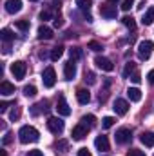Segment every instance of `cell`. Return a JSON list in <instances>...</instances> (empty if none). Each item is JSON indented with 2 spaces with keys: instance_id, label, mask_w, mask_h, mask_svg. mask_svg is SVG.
I'll use <instances>...</instances> for the list:
<instances>
[{
  "instance_id": "d590c367",
  "label": "cell",
  "mask_w": 154,
  "mask_h": 156,
  "mask_svg": "<svg viewBox=\"0 0 154 156\" xmlns=\"http://www.w3.org/2000/svg\"><path fill=\"white\" fill-rule=\"evenodd\" d=\"M127 156H145V153H142V151H138V149H131Z\"/></svg>"
},
{
  "instance_id": "ab89813d",
  "label": "cell",
  "mask_w": 154,
  "mask_h": 156,
  "mask_svg": "<svg viewBox=\"0 0 154 156\" xmlns=\"http://www.w3.org/2000/svg\"><path fill=\"white\" fill-rule=\"evenodd\" d=\"M9 107V102H0V113H5Z\"/></svg>"
},
{
  "instance_id": "b9f144b4",
  "label": "cell",
  "mask_w": 154,
  "mask_h": 156,
  "mask_svg": "<svg viewBox=\"0 0 154 156\" xmlns=\"http://www.w3.org/2000/svg\"><path fill=\"white\" fill-rule=\"evenodd\" d=\"M9 142H11V134H5V136H4V145H7Z\"/></svg>"
},
{
  "instance_id": "836d02e7",
  "label": "cell",
  "mask_w": 154,
  "mask_h": 156,
  "mask_svg": "<svg viewBox=\"0 0 154 156\" xmlns=\"http://www.w3.org/2000/svg\"><path fill=\"white\" fill-rule=\"evenodd\" d=\"M85 82H89V83H94V82H96L94 73H91V71H85Z\"/></svg>"
},
{
  "instance_id": "f6af8a7d",
  "label": "cell",
  "mask_w": 154,
  "mask_h": 156,
  "mask_svg": "<svg viewBox=\"0 0 154 156\" xmlns=\"http://www.w3.org/2000/svg\"><path fill=\"white\" fill-rule=\"evenodd\" d=\"M31 2H38V0H31Z\"/></svg>"
},
{
  "instance_id": "ffe728a7",
  "label": "cell",
  "mask_w": 154,
  "mask_h": 156,
  "mask_svg": "<svg viewBox=\"0 0 154 156\" xmlns=\"http://www.w3.org/2000/svg\"><path fill=\"white\" fill-rule=\"evenodd\" d=\"M80 123H82V125H85L87 129H93V127L96 125V118L93 116V115H85V116H82Z\"/></svg>"
},
{
  "instance_id": "d6a6232c",
  "label": "cell",
  "mask_w": 154,
  "mask_h": 156,
  "mask_svg": "<svg viewBox=\"0 0 154 156\" xmlns=\"http://www.w3.org/2000/svg\"><path fill=\"white\" fill-rule=\"evenodd\" d=\"M9 118H11L13 122H15V120H18V118H20V107H15V109L11 111V115H9Z\"/></svg>"
},
{
  "instance_id": "3957f363",
  "label": "cell",
  "mask_w": 154,
  "mask_h": 156,
  "mask_svg": "<svg viewBox=\"0 0 154 156\" xmlns=\"http://www.w3.org/2000/svg\"><path fill=\"white\" fill-rule=\"evenodd\" d=\"M47 129L53 134H62L64 133V122L56 116H49L47 118Z\"/></svg>"
},
{
  "instance_id": "e575fe53",
  "label": "cell",
  "mask_w": 154,
  "mask_h": 156,
  "mask_svg": "<svg viewBox=\"0 0 154 156\" xmlns=\"http://www.w3.org/2000/svg\"><path fill=\"white\" fill-rule=\"evenodd\" d=\"M38 16H40V20H44V22H45V20H51V16H53V15H51V11H42Z\"/></svg>"
},
{
  "instance_id": "ee69618b",
  "label": "cell",
  "mask_w": 154,
  "mask_h": 156,
  "mask_svg": "<svg viewBox=\"0 0 154 156\" xmlns=\"http://www.w3.org/2000/svg\"><path fill=\"white\" fill-rule=\"evenodd\" d=\"M109 2H118V0H109Z\"/></svg>"
},
{
  "instance_id": "5bb4252c",
  "label": "cell",
  "mask_w": 154,
  "mask_h": 156,
  "mask_svg": "<svg viewBox=\"0 0 154 156\" xmlns=\"http://www.w3.org/2000/svg\"><path fill=\"white\" fill-rule=\"evenodd\" d=\"M76 100H78V104H82V105L89 104V100H91V93H89L87 89H78L76 91Z\"/></svg>"
},
{
  "instance_id": "f546056e",
  "label": "cell",
  "mask_w": 154,
  "mask_h": 156,
  "mask_svg": "<svg viewBox=\"0 0 154 156\" xmlns=\"http://www.w3.org/2000/svg\"><path fill=\"white\" fill-rule=\"evenodd\" d=\"M24 94L26 96H35L37 94V87L35 85H26L24 87Z\"/></svg>"
},
{
  "instance_id": "7a4b0ae2",
  "label": "cell",
  "mask_w": 154,
  "mask_h": 156,
  "mask_svg": "<svg viewBox=\"0 0 154 156\" xmlns=\"http://www.w3.org/2000/svg\"><path fill=\"white\" fill-rule=\"evenodd\" d=\"M152 49H154V44L151 40H142L140 45H138V56H140V60H149L151 55H152Z\"/></svg>"
},
{
  "instance_id": "83f0119b",
  "label": "cell",
  "mask_w": 154,
  "mask_h": 156,
  "mask_svg": "<svg viewBox=\"0 0 154 156\" xmlns=\"http://www.w3.org/2000/svg\"><path fill=\"white\" fill-rule=\"evenodd\" d=\"M16 29H20V31H27L29 29V22L27 20H16Z\"/></svg>"
},
{
  "instance_id": "1f68e13d",
  "label": "cell",
  "mask_w": 154,
  "mask_h": 156,
  "mask_svg": "<svg viewBox=\"0 0 154 156\" xmlns=\"http://www.w3.org/2000/svg\"><path fill=\"white\" fill-rule=\"evenodd\" d=\"M134 2H136V0H123V4H121V9H123V11H129V9L134 5Z\"/></svg>"
},
{
  "instance_id": "603a6c76",
  "label": "cell",
  "mask_w": 154,
  "mask_h": 156,
  "mask_svg": "<svg viewBox=\"0 0 154 156\" xmlns=\"http://www.w3.org/2000/svg\"><path fill=\"white\" fill-rule=\"evenodd\" d=\"M143 26H151L154 22V7H149L147 9V13H145V16H143Z\"/></svg>"
},
{
  "instance_id": "ba28073f",
  "label": "cell",
  "mask_w": 154,
  "mask_h": 156,
  "mask_svg": "<svg viewBox=\"0 0 154 156\" xmlns=\"http://www.w3.org/2000/svg\"><path fill=\"white\" fill-rule=\"evenodd\" d=\"M113 109H114V113L118 116H123V115H127V111H129V104H127V100H123V98H116Z\"/></svg>"
},
{
  "instance_id": "7c38bea8",
  "label": "cell",
  "mask_w": 154,
  "mask_h": 156,
  "mask_svg": "<svg viewBox=\"0 0 154 156\" xmlns=\"http://www.w3.org/2000/svg\"><path fill=\"white\" fill-rule=\"evenodd\" d=\"M22 9V0H5V11L15 15Z\"/></svg>"
},
{
  "instance_id": "74e56055",
  "label": "cell",
  "mask_w": 154,
  "mask_h": 156,
  "mask_svg": "<svg viewBox=\"0 0 154 156\" xmlns=\"http://www.w3.org/2000/svg\"><path fill=\"white\" fill-rule=\"evenodd\" d=\"M131 80H132L134 83H140V80H142V78H140V73H138V71H134V73H132V76H131Z\"/></svg>"
},
{
  "instance_id": "6da1fadb",
  "label": "cell",
  "mask_w": 154,
  "mask_h": 156,
  "mask_svg": "<svg viewBox=\"0 0 154 156\" xmlns=\"http://www.w3.org/2000/svg\"><path fill=\"white\" fill-rule=\"evenodd\" d=\"M18 138H20L22 144H35V142H38L40 134H38V131H37L35 127L24 125V127L18 131Z\"/></svg>"
},
{
  "instance_id": "cb8c5ba5",
  "label": "cell",
  "mask_w": 154,
  "mask_h": 156,
  "mask_svg": "<svg viewBox=\"0 0 154 156\" xmlns=\"http://www.w3.org/2000/svg\"><path fill=\"white\" fill-rule=\"evenodd\" d=\"M0 38L4 40V42H11V40L15 38V35H13V31H11V29L4 27V29L0 31Z\"/></svg>"
},
{
  "instance_id": "8992f818",
  "label": "cell",
  "mask_w": 154,
  "mask_h": 156,
  "mask_svg": "<svg viewBox=\"0 0 154 156\" xmlns=\"http://www.w3.org/2000/svg\"><path fill=\"white\" fill-rule=\"evenodd\" d=\"M26 71H27V66L24 64V62H15V64H11V73L15 75L16 80H22V78L26 76Z\"/></svg>"
},
{
  "instance_id": "ac0fdd59",
  "label": "cell",
  "mask_w": 154,
  "mask_h": 156,
  "mask_svg": "<svg viewBox=\"0 0 154 156\" xmlns=\"http://www.w3.org/2000/svg\"><path fill=\"white\" fill-rule=\"evenodd\" d=\"M94 145H96L98 151H109V140H107V136H98L94 140Z\"/></svg>"
},
{
  "instance_id": "7bdbcfd3",
  "label": "cell",
  "mask_w": 154,
  "mask_h": 156,
  "mask_svg": "<svg viewBox=\"0 0 154 156\" xmlns=\"http://www.w3.org/2000/svg\"><path fill=\"white\" fill-rule=\"evenodd\" d=\"M54 26L60 27V26H62V18H56V20H54Z\"/></svg>"
},
{
  "instance_id": "8fae6325",
  "label": "cell",
  "mask_w": 154,
  "mask_h": 156,
  "mask_svg": "<svg viewBox=\"0 0 154 156\" xmlns=\"http://www.w3.org/2000/svg\"><path fill=\"white\" fill-rule=\"evenodd\" d=\"M100 15L105 18H116V7L111 4H102L100 5Z\"/></svg>"
},
{
  "instance_id": "f35d334b",
  "label": "cell",
  "mask_w": 154,
  "mask_h": 156,
  "mask_svg": "<svg viewBox=\"0 0 154 156\" xmlns=\"http://www.w3.org/2000/svg\"><path fill=\"white\" fill-rule=\"evenodd\" d=\"M78 156H91V153H89V149L82 147V149H78Z\"/></svg>"
},
{
  "instance_id": "60d3db41",
  "label": "cell",
  "mask_w": 154,
  "mask_h": 156,
  "mask_svg": "<svg viewBox=\"0 0 154 156\" xmlns=\"http://www.w3.org/2000/svg\"><path fill=\"white\" fill-rule=\"evenodd\" d=\"M147 80H149V83H154V69H152V71H149V75H147Z\"/></svg>"
},
{
  "instance_id": "44dd1931",
  "label": "cell",
  "mask_w": 154,
  "mask_h": 156,
  "mask_svg": "<svg viewBox=\"0 0 154 156\" xmlns=\"http://www.w3.org/2000/svg\"><path fill=\"white\" fill-rule=\"evenodd\" d=\"M76 5L82 9V11H85V15L91 18V15H89V9H91V5H93V0H76ZM93 20V18H91Z\"/></svg>"
},
{
  "instance_id": "277c9868",
  "label": "cell",
  "mask_w": 154,
  "mask_h": 156,
  "mask_svg": "<svg viewBox=\"0 0 154 156\" xmlns=\"http://www.w3.org/2000/svg\"><path fill=\"white\" fill-rule=\"evenodd\" d=\"M42 82H44V85H45L47 89H51V87L54 85V82H56V73H54V69H53L51 66L44 69V73H42Z\"/></svg>"
},
{
  "instance_id": "4fadbf2b",
  "label": "cell",
  "mask_w": 154,
  "mask_h": 156,
  "mask_svg": "<svg viewBox=\"0 0 154 156\" xmlns=\"http://www.w3.org/2000/svg\"><path fill=\"white\" fill-rule=\"evenodd\" d=\"M87 127L85 125H82V123H78L76 127H73V138L75 140H83L85 136H87Z\"/></svg>"
},
{
  "instance_id": "e0dca14e",
  "label": "cell",
  "mask_w": 154,
  "mask_h": 156,
  "mask_svg": "<svg viewBox=\"0 0 154 156\" xmlns=\"http://www.w3.org/2000/svg\"><path fill=\"white\" fill-rule=\"evenodd\" d=\"M127 96H129L131 102H140L142 100V91L138 87H129L127 89Z\"/></svg>"
},
{
  "instance_id": "30bf717a",
  "label": "cell",
  "mask_w": 154,
  "mask_h": 156,
  "mask_svg": "<svg viewBox=\"0 0 154 156\" xmlns=\"http://www.w3.org/2000/svg\"><path fill=\"white\" fill-rule=\"evenodd\" d=\"M64 76H65V80H73V78L76 76V64L73 60H69L64 66Z\"/></svg>"
},
{
  "instance_id": "d6986e66",
  "label": "cell",
  "mask_w": 154,
  "mask_h": 156,
  "mask_svg": "<svg viewBox=\"0 0 154 156\" xmlns=\"http://www.w3.org/2000/svg\"><path fill=\"white\" fill-rule=\"evenodd\" d=\"M38 38L40 40H51L53 38V29L47 26H40L38 27Z\"/></svg>"
},
{
  "instance_id": "d4e9b609",
  "label": "cell",
  "mask_w": 154,
  "mask_h": 156,
  "mask_svg": "<svg viewBox=\"0 0 154 156\" xmlns=\"http://www.w3.org/2000/svg\"><path fill=\"white\" fill-rule=\"evenodd\" d=\"M121 22H123V26H125V27H129V29H136V22H134V18H132V16H123V18H121Z\"/></svg>"
},
{
  "instance_id": "4dcf8cb0",
  "label": "cell",
  "mask_w": 154,
  "mask_h": 156,
  "mask_svg": "<svg viewBox=\"0 0 154 156\" xmlns=\"http://www.w3.org/2000/svg\"><path fill=\"white\" fill-rule=\"evenodd\" d=\"M89 49H91V51H94V53H98V51H102L103 47H102V44H98V42H94V40H93V42H89Z\"/></svg>"
},
{
  "instance_id": "4316f807",
  "label": "cell",
  "mask_w": 154,
  "mask_h": 156,
  "mask_svg": "<svg viewBox=\"0 0 154 156\" xmlns=\"http://www.w3.org/2000/svg\"><path fill=\"white\" fill-rule=\"evenodd\" d=\"M114 118L113 116H105L103 118V120H102V127H103V129H109V127H113V125H114Z\"/></svg>"
},
{
  "instance_id": "8d00e7d4",
  "label": "cell",
  "mask_w": 154,
  "mask_h": 156,
  "mask_svg": "<svg viewBox=\"0 0 154 156\" xmlns=\"http://www.w3.org/2000/svg\"><path fill=\"white\" fill-rule=\"evenodd\" d=\"M26 156H44V153H42L40 149H33V151H27Z\"/></svg>"
},
{
  "instance_id": "484cf974",
  "label": "cell",
  "mask_w": 154,
  "mask_h": 156,
  "mask_svg": "<svg viewBox=\"0 0 154 156\" xmlns=\"http://www.w3.org/2000/svg\"><path fill=\"white\" fill-rule=\"evenodd\" d=\"M69 56H71L73 62H75V60H80V58H82V51H80V47H71V49H69Z\"/></svg>"
},
{
  "instance_id": "9a60e30c",
  "label": "cell",
  "mask_w": 154,
  "mask_h": 156,
  "mask_svg": "<svg viewBox=\"0 0 154 156\" xmlns=\"http://www.w3.org/2000/svg\"><path fill=\"white\" fill-rule=\"evenodd\" d=\"M13 93H15V85H13L11 82L4 80V82L0 83V94H4V96H9V94H13Z\"/></svg>"
},
{
  "instance_id": "7402d4cb",
  "label": "cell",
  "mask_w": 154,
  "mask_h": 156,
  "mask_svg": "<svg viewBox=\"0 0 154 156\" xmlns=\"http://www.w3.org/2000/svg\"><path fill=\"white\" fill-rule=\"evenodd\" d=\"M62 55H64V47H62V45H56V47H53V51H51V60L56 62V60L62 58Z\"/></svg>"
},
{
  "instance_id": "2e32d148",
  "label": "cell",
  "mask_w": 154,
  "mask_h": 156,
  "mask_svg": "<svg viewBox=\"0 0 154 156\" xmlns=\"http://www.w3.org/2000/svg\"><path fill=\"white\" fill-rule=\"evenodd\" d=\"M140 140H142V144H143L145 147H154V133H151V131L142 133Z\"/></svg>"
},
{
  "instance_id": "9c48e42d",
  "label": "cell",
  "mask_w": 154,
  "mask_h": 156,
  "mask_svg": "<svg viewBox=\"0 0 154 156\" xmlns=\"http://www.w3.org/2000/svg\"><path fill=\"white\" fill-rule=\"evenodd\" d=\"M56 111H58V115H62V116H69V115H71V109H69V105H67V102H65V96H64V94H60V98H58Z\"/></svg>"
},
{
  "instance_id": "5b68a950",
  "label": "cell",
  "mask_w": 154,
  "mask_h": 156,
  "mask_svg": "<svg viewBox=\"0 0 154 156\" xmlns=\"http://www.w3.org/2000/svg\"><path fill=\"white\" fill-rule=\"evenodd\" d=\"M114 138H116V142H118V144H121V145H123V144H129V142H131L132 133H131V129L121 127V129H118V131H116Z\"/></svg>"
},
{
  "instance_id": "f1b7e54d",
  "label": "cell",
  "mask_w": 154,
  "mask_h": 156,
  "mask_svg": "<svg viewBox=\"0 0 154 156\" xmlns=\"http://www.w3.org/2000/svg\"><path fill=\"white\" fill-rule=\"evenodd\" d=\"M134 71H136V66L132 62H129L125 66V69H123V76H131V73H134Z\"/></svg>"
},
{
  "instance_id": "52a82bcc",
  "label": "cell",
  "mask_w": 154,
  "mask_h": 156,
  "mask_svg": "<svg viewBox=\"0 0 154 156\" xmlns=\"http://www.w3.org/2000/svg\"><path fill=\"white\" fill-rule=\"evenodd\" d=\"M94 64H96V67H100L102 71H107V73H111L114 69V64L109 58H105V56H96L94 58Z\"/></svg>"
}]
</instances>
